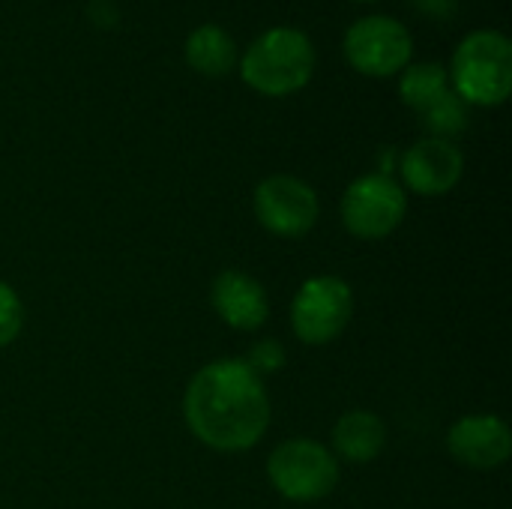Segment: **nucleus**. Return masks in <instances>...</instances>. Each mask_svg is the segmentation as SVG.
I'll return each mask as SVG.
<instances>
[{
	"mask_svg": "<svg viewBox=\"0 0 512 509\" xmlns=\"http://www.w3.org/2000/svg\"><path fill=\"white\" fill-rule=\"evenodd\" d=\"M450 456L474 471H495L507 465L512 453L510 426L495 414H471L453 423L447 432Z\"/></svg>",
	"mask_w": 512,
	"mask_h": 509,
	"instance_id": "1a4fd4ad",
	"label": "nucleus"
},
{
	"mask_svg": "<svg viewBox=\"0 0 512 509\" xmlns=\"http://www.w3.org/2000/svg\"><path fill=\"white\" fill-rule=\"evenodd\" d=\"M210 300L216 315L240 333L261 330L270 318V297L264 285L243 270H222L213 279Z\"/></svg>",
	"mask_w": 512,
	"mask_h": 509,
	"instance_id": "9b49d317",
	"label": "nucleus"
},
{
	"mask_svg": "<svg viewBox=\"0 0 512 509\" xmlns=\"http://www.w3.org/2000/svg\"><path fill=\"white\" fill-rule=\"evenodd\" d=\"M414 42L402 21L387 15H369L348 27L345 57L369 78H390L411 63Z\"/></svg>",
	"mask_w": 512,
	"mask_h": 509,
	"instance_id": "0eeeda50",
	"label": "nucleus"
},
{
	"mask_svg": "<svg viewBox=\"0 0 512 509\" xmlns=\"http://www.w3.org/2000/svg\"><path fill=\"white\" fill-rule=\"evenodd\" d=\"M252 204H255V216L261 228L288 240L306 237L315 228L318 213H321L315 189L294 174L264 177L255 189Z\"/></svg>",
	"mask_w": 512,
	"mask_h": 509,
	"instance_id": "6e6552de",
	"label": "nucleus"
},
{
	"mask_svg": "<svg viewBox=\"0 0 512 509\" xmlns=\"http://www.w3.org/2000/svg\"><path fill=\"white\" fill-rule=\"evenodd\" d=\"M267 480L285 501H324L339 486V459L312 438H291L267 459Z\"/></svg>",
	"mask_w": 512,
	"mask_h": 509,
	"instance_id": "20e7f679",
	"label": "nucleus"
},
{
	"mask_svg": "<svg viewBox=\"0 0 512 509\" xmlns=\"http://www.w3.org/2000/svg\"><path fill=\"white\" fill-rule=\"evenodd\" d=\"M387 447V423L372 411H348L333 426V456L351 465L375 462Z\"/></svg>",
	"mask_w": 512,
	"mask_h": 509,
	"instance_id": "f8f14e48",
	"label": "nucleus"
},
{
	"mask_svg": "<svg viewBox=\"0 0 512 509\" xmlns=\"http://www.w3.org/2000/svg\"><path fill=\"white\" fill-rule=\"evenodd\" d=\"M450 90V78L444 66L438 63H414L405 66V75L399 81V96L408 108L423 114L432 102H438Z\"/></svg>",
	"mask_w": 512,
	"mask_h": 509,
	"instance_id": "4468645a",
	"label": "nucleus"
},
{
	"mask_svg": "<svg viewBox=\"0 0 512 509\" xmlns=\"http://www.w3.org/2000/svg\"><path fill=\"white\" fill-rule=\"evenodd\" d=\"M408 213V195L390 174H363L342 195V225L357 240L390 237Z\"/></svg>",
	"mask_w": 512,
	"mask_h": 509,
	"instance_id": "39448f33",
	"label": "nucleus"
},
{
	"mask_svg": "<svg viewBox=\"0 0 512 509\" xmlns=\"http://www.w3.org/2000/svg\"><path fill=\"white\" fill-rule=\"evenodd\" d=\"M24 327V303L12 285L0 282V348L12 345Z\"/></svg>",
	"mask_w": 512,
	"mask_h": 509,
	"instance_id": "dca6fc26",
	"label": "nucleus"
},
{
	"mask_svg": "<svg viewBox=\"0 0 512 509\" xmlns=\"http://www.w3.org/2000/svg\"><path fill=\"white\" fill-rule=\"evenodd\" d=\"M270 414L264 378L237 357L198 369L183 396L189 432L216 453L252 450L267 435Z\"/></svg>",
	"mask_w": 512,
	"mask_h": 509,
	"instance_id": "f257e3e1",
	"label": "nucleus"
},
{
	"mask_svg": "<svg viewBox=\"0 0 512 509\" xmlns=\"http://www.w3.org/2000/svg\"><path fill=\"white\" fill-rule=\"evenodd\" d=\"M420 117H423L426 129L432 132L429 138H447V141H450V135H459V132L468 126L465 102L456 96V90H453V87H450L438 102H432Z\"/></svg>",
	"mask_w": 512,
	"mask_h": 509,
	"instance_id": "2eb2a0df",
	"label": "nucleus"
},
{
	"mask_svg": "<svg viewBox=\"0 0 512 509\" xmlns=\"http://www.w3.org/2000/svg\"><path fill=\"white\" fill-rule=\"evenodd\" d=\"M465 174L462 150L447 138H423L402 156V177L408 189L426 198L447 195L459 186Z\"/></svg>",
	"mask_w": 512,
	"mask_h": 509,
	"instance_id": "9d476101",
	"label": "nucleus"
},
{
	"mask_svg": "<svg viewBox=\"0 0 512 509\" xmlns=\"http://www.w3.org/2000/svg\"><path fill=\"white\" fill-rule=\"evenodd\" d=\"M432 18H450L456 9V0H417Z\"/></svg>",
	"mask_w": 512,
	"mask_h": 509,
	"instance_id": "a211bd4d",
	"label": "nucleus"
},
{
	"mask_svg": "<svg viewBox=\"0 0 512 509\" xmlns=\"http://www.w3.org/2000/svg\"><path fill=\"white\" fill-rule=\"evenodd\" d=\"M354 3H372V0H354Z\"/></svg>",
	"mask_w": 512,
	"mask_h": 509,
	"instance_id": "6ab92c4d",
	"label": "nucleus"
},
{
	"mask_svg": "<svg viewBox=\"0 0 512 509\" xmlns=\"http://www.w3.org/2000/svg\"><path fill=\"white\" fill-rule=\"evenodd\" d=\"M285 348H282V342H276V339H261V342H255L252 348H249V354H246V366L255 372V375H270V372H279L282 366H285Z\"/></svg>",
	"mask_w": 512,
	"mask_h": 509,
	"instance_id": "f3484780",
	"label": "nucleus"
},
{
	"mask_svg": "<svg viewBox=\"0 0 512 509\" xmlns=\"http://www.w3.org/2000/svg\"><path fill=\"white\" fill-rule=\"evenodd\" d=\"M315 45L303 30L273 27L261 33L240 60L243 81L264 96H291L312 81Z\"/></svg>",
	"mask_w": 512,
	"mask_h": 509,
	"instance_id": "f03ea898",
	"label": "nucleus"
},
{
	"mask_svg": "<svg viewBox=\"0 0 512 509\" xmlns=\"http://www.w3.org/2000/svg\"><path fill=\"white\" fill-rule=\"evenodd\" d=\"M186 63L207 78L228 75L237 66V48L231 33L222 30L219 24L195 27L186 39Z\"/></svg>",
	"mask_w": 512,
	"mask_h": 509,
	"instance_id": "ddd939ff",
	"label": "nucleus"
},
{
	"mask_svg": "<svg viewBox=\"0 0 512 509\" xmlns=\"http://www.w3.org/2000/svg\"><path fill=\"white\" fill-rule=\"evenodd\" d=\"M354 318V291L339 276L306 279L291 303V327L306 345L336 342Z\"/></svg>",
	"mask_w": 512,
	"mask_h": 509,
	"instance_id": "423d86ee",
	"label": "nucleus"
},
{
	"mask_svg": "<svg viewBox=\"0 0 512 509\" xmlns=\"http://www.w3.org/2000/svg\"><path fill=\"white\" fill-rule=\"evenodd\" d=\"M453 90L471 105H501L512 90V45L501 30H474L450 66Z\"/></svg>",
	"mask_w": 512,
	"mask_h": 509,
	"instance_id": "7ed1b4c3",
	"label": "nucleus"
}]
</instances>
